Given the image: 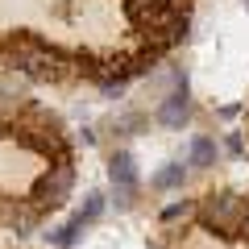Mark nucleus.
I'll return each mask as SVG.
<instances>
[{"label":"nucleus","mask_w":249,"mask_h":249,"mask_svg":"<svg viewBox=\"0 0 249 249\" xmlns=\"http://www.w3.org/2000/svg\"><path fill=\"white\" fill-rule=\"evenodd\" d=\"M71 191H75V166H71V158H67V162H50V170L37 175L34 191H29V204H34L37 212H50V208L67 204Z\"/></svg>","instance_id":"3"},{"label":"nucleus","mask_w":249,"mask_h":249,"mask_svg":"<svg viewBox=\"0 0 249 249\" xmlns=\"http://www.w3.org/2000/svg\"><path fill=\"white\" fill-rule=\"evenodd\" d=\"M108 178H112V204L121 212H129L137 204V162L129 150H116L108 158Z\"/></svg>","instance_id":"4"},{"label":"nucleus","mask_w":249,"mask_h":249,"mask_svg":"<svg viewBox=\"0 0 249 249\" xmlns=\"http://www.w3.org/2000/svg\"><path fill=\"white\" fill-rule=\"evenodd\" d=\"M104 208H108V199H104V191H88V196H83V208L75 216H79L83 224H96L100 216H104Z\"/></svg>","instance_id":"10"},{"label":"nucleus","mask_w":249,"mask_h":249,"mask_svg":"<svg viewBox=\"0 0 249 249\" xmlns=\"http://www.w3.org/2000/svg\"><path fill=\"white\" fill-rule=\"evenodd\" d=\"M154 121H158L162 129H183V124L191 121V91H187V88H170L166 96H162Z\"/></svg>","instance_id":"5"},{"label":"nucleus","mask_w":249,"mask_h":249,"mask_svg":"<svg viewBox=\"0 0 249 249\" xmlns=\"http://www.w3.org/2000/svg\"><path fill=\"white\" fill-rule=\"evenodd\" d=\"M216 158H220V145H216L212 137H196V142H191V150H187V166H196V170L216 166Z\"/></svg>","instance_id":"6"},{"label":"nucleus","mask_w":249,"mask_h":249,"mask_svg":"<svg viewBox=\"0 0 249 249\" xmlns=\"http://www.w3.org/2000/svg\"><path fill=\"white\" fill-rule=\"evenodd\" d=\"M83 229H88V224H83L79 216H71L67 224H58V229H50L46 237H50V245H58V249H75V245H79V237H83Z\"/></svg>","instance_id":"8"},{"label":"nucleus","mask_w":249,"mask_h":249,"mask_svg":"<svg viewBox=\"0 0 249 249\" xmlns=\"http://www.w3.org/2000/svg\"><path fill=\"white\" fill-rule=\"evenodd\" d=\"M237 237H245V241H249V208H245V216H241V232H237Z\"/></svg>","instance_id":"14"},{"label":"nucleus","mask_w":249,"mask_h":249,"mask_svg":"<svg viewBox=\"0 0 249 249\" xmlns=\"http://www.w3.org/2000/svg\"><path fill=\"white\" fill-rule=\"evenodd\" d=\"M183 183H187V166H183V162H166V166L150 178L154 191H178Z\"/></svg>","instance_id":"9"},{"label":"nucleus","mask_w":249,"mask_h":249,"mask_svg":"<svg viewBox=\"0 0 249 249\" xmlns=\"http://www.w3.org/2000/svg\"><path fill=\"white\" fill-rule=\"evenodd\" d=\"M0 62L13 67V71H21L34 83H58L67 75H75V58H67L58 46L42 42L29 29H17V34H9L0 42Z\"/></svg>","instance_id":"1"},{"label":"nucleus","mask_w":249,"mask_h":249,"mask_svg":"<svg viewBox=\"0 0 249 249\" xmlns=\"http://www.w3.org/2000/svg\"><path fill=\"white\" fill-rule=\"evenodd\" d=\"M245 208H249V199L237 196V191H212V196H204L196 204V220L204 224V232L232 241L241 232V216H245Z\"/></svg>","instance_id":"2"},{"label":"nucleus","mask_w":249,"mask_h":249,"mask_svg":"<svg viewBox=\"0 0 249 249\" xmlns=\"http://www.w3.org/2000/svg\"><path fill=\"white\" fill-rule=\"evenodd\" d=\"M37 220H42V212H37L34 204H13L9 208V229L17 232V237H29Z\"/></svg>","instance_id":"7"},{"label":"nucleus","mask_w":249,"mask_h":249,"mask_svg":"<svg viewBox=\"0 0 249 249\" xmlns=\"http://www.w3.org/2000/svg\"><path fill=\"white\" fill-rule=\"evenodd\" d=\"M196 216V199H178V204L162 208V224H178V220H191Z\"/></svg>","instance_id":"11"},{"label":"nucleus","mask_w":249,"mask_h":249,"mask_svg":"<svg viewBox=\"0 0 249 249\" xmlns=\"http://www.w3.org/2000/svg\"><path fill=\"white\" fill-rule=\"evenodd\" d=\"M142 124H145V116H142V112H133V116H121V121H116V133H121V137H133L137 129H142Z\"/></svg>","instance_id":"12"},{"label":"nucleus","mask_w":249,"mask_h":249,"mask_svg":"<svg viewBox=\"0 0 249 249\" xmlns=\"http://www.w3.org/2000/svg\"><path fill=\"white\" fill-rule=\"evenodd\" d=\"M224 154H232V158H245V137H241V133H229V137H224Z\"/></svg>","instance_id":"13"}]
</instances>
